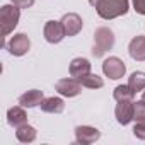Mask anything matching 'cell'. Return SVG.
Masks as SVG:
<instances>
[{
  "label": "cell",
  "instance_id": "6da1fadb",
  "mask_svg": "<svg viewBox=\"0 0 145 145\" xmlns=\"http://www.w3.org/2000/svg\"><path fill=\"white\" fill-rule=\"evenodd\" d=\"M89 4L96 9L99 17L109 21L128 12V0H89Z\"/></svg>",
  "mask_w": 145,
  "mask_h": 145
},
{
  "label": "cell",
  "instance_id": "7a4b0ae2",
  "mask_svg": "<svg viewBox=\"0 0 145 145\" xmlns=\"http://www.w3.org/2000/svg\"><path fill=\"white\" fill-rule=\"evenodd\" d=\"M114 33L109 29V27H97L96 33H94V44H92V55L96 58H101L104 56L113 46H114Z\"/></svg>",
  "mask_w": 145,
  "mask_h": 145
},
{
  "label": "cell",
  "instance_id": "3957f363",
  "mask_svg": "<svg viewBox=\"0 0 145 145\" xmlns=\"http://www.w3.org/2000/svg\"><path fill=\"white\" fill-rule=\"evenodd\" d=\"M21 17V9L16 4H7L0 7V26H2V36H9L16 26L19 24Z\"/></svg>",
  "mask_w": 145,
  "mask_h": 145
},
{
  "label": "cell",
  "instance_id": "277c9868",
  "mask_svg": "<svg viewBox=\"0 0 145 145\" xmlns=\"http://www.w3.org/2000/svg\"><path fill=\"white\" fill-rule=\"evenodd\" d=\"M103 72H104V75L109 77L111 80H118L121 77H125L126 74V65L121 58L118 56H109L103 61Z\"/></svg>",
  "mask_w": 145,
  "mask_h": 145
},
{
  "label": "cell",
  "instance_id": "5b68a950",
  "mask_svg": "<svg viewBox=\"0 0 145 145\" xmlns=\"http://www.w3.org/2000/svg\"><path fill=\"white\" fill-rule=\"evenodd\" d=\"M82 84L75 79V77H68V79H60L56 84H55V89L60 96H65V97H75L82 92Z\"/></svg>",
  "mask_w": 145,
  "mask_h": 145
},
{
  "label": "cell",
  "instance_id": "8992f818",
  "mask_svg": "<svg viewBox=\"0 0 145 145\" xmlns=\"http://www.w3.org/2000/svg\"><path fill=\"white\" fill-rule=\"evenodd\" d=\"M43 36L48 43L51 44H56L60 43L67 34H65V29H63V24L61 21H48L43 27Z\"/></svg>",
  "mask_w": 145,
  "mask_h": 145
},
{
  "label": "cell",
  "instance_id": "52a82bcc",
  "mask_svg": "<svg viewBox=\"0 0 145 145\" xmlns=\"http://www.w3.org/2000/svg\"><path fill=\"white\" fill-rule=\"evenodd\" d=\"M101 138V131L89 125H79L75 126V142L82 145H91Z\"/></svg>",
  "mask_w": 145,
  "mask_h": 145
},
{
  "label": "cell",
  "instance_id": "ba28073f",
  "mask_svg": "<svg viewBox=\"0 0 145 145\" xmlns=\"http://www.w3.org/2000/svg\"><path fill=\"white\" fill-rule=\"evenodd\" d=\"M29 48H31V41H29V38H27L24 33L14 34V36L10 38L9 44H7L9 53L14 55V56H22V55H26V53L29 51Z\"/></svg>",
  "mask_w": 145,
  "mask_h": 145
},
{
  "label": "cell",
  "instance_id": "9c48e42d",
  "mask_svg": "<svg viewBox=\"0 0 145 145\" xmlns=\"http://www.w3.org/2000/svg\"><path fill=\"white\" fill-rule=\"evenodd\" d=\"M61 24H63V29H65V34L67 36H77L80 31H82V26H84V21L79 14L75 12H68L61 17Z\"/></svg>",
  "mask_w": 145,
  "mask_h": 145
},
{
  "label": "cell",
  "instance_id": "30bf717a",
  "mask_svg": "<svg viewBox=\"0 0 145 145\" xmlns=\"http://www.w3.org/2000/svg\"><path fill=\"white\" fill-rule=\"evenodd\" d=\"M133 111H135V103L133 101H118L114 108V116L120 125H128L133 121Z\"/></svg>",
  "mask_w": 145,
  "mask_h": 145
},
{
  "label": "cell",
  "instance_id": "8fae6325",
  "mask_svg": "<svg viewBox=\"0 0 145 145\" xmlns=\"http://www.w3.org/2000/svg\"><path fill=\"white\" fill-rule=\"evenodd\" d=\"M128 53L137 61H145V36H135L128 44Z\"/></svg>",
  "mask_w": 145,
  "mask_h": 145
},
{
  "label": "cell",
  "instance_id": "7c38bea8",
  "mask_svg": "<svg viewBox=\"0 0 145 145\" xmlns=\"http://www.w3.org/2000/svg\"><path fill=\"white\" fill-rule=\"evenodd\" d=\"M44 96H43V91L39 89H31L27 92H24L22 96H19V104L24 106V108H36L43 103Z\"/></svg>",
  "mask_w": 145,
  "mask_h": 145
},
{
  "label": "cell",
  "instance_id": "4fadbf2b",
  "mask_svg": "<svg viewBox=\"0 0 145 145\" xmlns=\"http://www.w3.org/2000/svg\"><path fill=\"white\" fill-rule=\"evenodd\" d=\"M91 74V61L87 58H74L70 63V75L80 79L84 75Z\"/></svg>",
  "mask_w": 145,
  "mask_h": 145
},
{
  "label": "cell",
  "instance_id": "5bb4252c",
  "mask_svg": "<svg viewBox=\"0 0 145 145\" xmlns=\"http://www.w3.org/2000/svg\"><path fill=\"white\" fill-rule=\"evenodd\" d=\"M7 123L10 125V126H21V125H24V123H27V114H26V111H24V106H14V108H10L9 111H7Z\"/></svg>",
  "mask_w": 145,
  "mask_h": 145
},
{
  "label": "cell",
  "instance_id": "9a60e30c",
  "mask_svg": "<svg viewBox=\"0 0 145 145\" xmlns=\"http://www.w3.org/2000/svg\"><path fill=\"white\" fill-rule=\"evenodd\" d=\"M41 106V111L44 113H50V114H60L63 109H65V103L61 97H44L43 103L39 104Z\"/></svg>",
  "mask_w": 145,
  "mask_h": 145
},
{
  "label": "cell",
  "instance_id": "2e32d148",
  "mask_svg": "<svg viewBox=\"0 0 145 145\" xmlns=\"http://www.w3.org/2000/svg\"><path fill=\"white\" fill-rule=\"evenodd\" d=\"M36 135H38L36 128L31 126V125H27V123L17 126V130H16V137H17V140L22 142V143H31V142H34V140H36Z\"/></svg>",
  "mask_w": 145,
  "mask_h": 145
},
{
  "label": "cell",
  "instance_id": "e0dca14e",
  "mask_svg": "<svg viewBox=\"0 0 145 145\" xmlns=\"http://www.w3.org/2000/svg\"><path fill=\"white\" fill-rule=\"evenodd\" d=\"M128 87L137 94L145 89V72H133L128 77Z\"/></svg>",
  "mask_w": 145,
  "mask_h": 145
},
{
  "label": "cell",
  "instance_id": "ac0fdd59",
  "mask_svg": "<svg viewBox=\"0 0 145 145\" xmlns=\"http://www.w3.org/2000/svg\"><path fill=\"white\" fill-rule=\"evenodd\" d=\"M84 87H87V89H101L103 86H104V80H103V77H99V75H96V74H87V75H84V77H80V79H77Z\"/></svg>",
  "mask_w": 145,
  "mask_h": 145
},
{
  "label": "cell",
  "instance_id": "d6986e66",
  "mask_svg": "<svg viewBox=\"0 0 145 145\" xmlns=\"http://www.w3.org/2000/svg\"><path fill=\"white\" fill-rule=\"evenodd\" d=\"M133 96H135V92L128 86H118L113 91V97L116 101H133Z\"/></svg>",
  "mask_w": 145,
  "mask_h": 145
},
{
  "label": "cell",
  "instance_id": "ffe728a7",
  "mask_svg": "<svg viewBox=\"0 0 145 145\" xmlns=\"http://www.w3.org/2000/svg\"><path fill=\"white\" fill-rule=\"evenodd\" d=\"M133 121H145V101H137L135 103Z\"/></svg>",
  "mask_w": 145,
  "mask_h": 145
},
{
  "label": "cell",
  "instance_id": "44dd1931",
  "mask_svg": "<svg viewBox=\"0 0 145 145\" xmlns=\"http://www.w3.org/2000/svg\"><path fill=\"white\" fill-rule=\"evenodd\" d=\"M133 135H135L138 140H145V121H135Z\"/></svg>",
  "mask_w": 145,
  "mask_h": 145
},
{
  "label": "cell",
  "instance_id": "7402d4cb",
  "mask_svg": "<svg viewBox=\"0 0 145 145\" xmlns=\"http://www.w3.org/2000/svg\"><path fill=\"white\" fill-rule=\"evenodd\" d=\"M131 2H133L135 12L140 16H145V0H131Z\"/></svg>",
  "mask_w": 145,
  "mask_h": 145
},
{
  "label": "cell",
  "instance_id": "603a6c76",
  "mask_svg": "<svg viewBox=\"0 0 145 145\" xmlns=\"http://www.w3.org/2000/svg\"><path fill=\"white\" fill-rule=\"evenodd\" d=\"M12 2H14L19 9H29V7L34 4V0H12Z\"/></svg>",
  "mask_w": 145,
  "mask_h": 145
},
{
  "label": "cell",
  "instance_id": "cb8c5ba5",
  "mask_svg": "<svg viewBox=\"0 0 145 145\" xmlns=\"http://www.w3.org/2000/svg\"><path fill=\"white\" fill-rule=\"evenodd\" d=\"M142 101H145V91L142 92Z\"/></svg>",
  "mask_w": 145,
  "mask_h": 145
}]
</instances>
